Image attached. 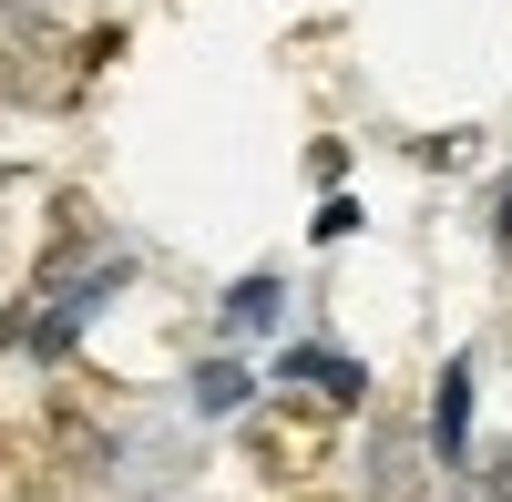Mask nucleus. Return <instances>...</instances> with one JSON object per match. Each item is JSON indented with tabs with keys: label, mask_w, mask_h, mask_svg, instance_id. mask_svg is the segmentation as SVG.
<instances>
[{
	"label": "nucleus",
	"mask_w": 512,
	"mask_h": 502,
	"mask_svg": "<svg viewBox=\"0 0 512 502\" xmlns=\"http://www.w3.org/2000/svg\"><path fill=\"white\" fill-rule=\"evenodd\" d=\"M103 52H123L113 31L62 41L52 21H31L21 0H0V103H72L82 82H93V62H103Z\"/></svg>",
	"instance_id": "nucleus-1"
},
{
	"label": "nucleus",
	"mask_w": 512,
	"mask_h": 502,
	"mask_svg": "<svg viewBox=\"0 0 512 502\" xmlns=\"http://www.w3.org/2000/svg\"><path fill=\"white\" fill-rule=\"evenodd\" d=\"M246 462H256V482L267 492H308L328 462H338V410H318V400H267V410H246Z\"/></svg>",
	"instance_id": "nucleus-2"
},
{
	"label": "nucleus",
	"mask_w": 512,
	"mask_h": 502,
	"mask_svg": "<svg viewBox=\"0 0 512 502\" xmlns=\"http://www.w3.org/2000/svg\"><path fill=\"white\" fill-rule=\"evenodd\" d=\"M277 380H297V400H318V410H359V359H338V349H287Z\"/></svg>",
	"instance_id": "nucleus-3"
},
{
	"label": "nucleus",
	"mask_w": 512,
	"mask_h": 502,
	"mask_svg": "<svg viewBox=\"0 0 512 502\" xmlns=\"http://www.w3.org/2000/svg\"><path fill=\"white\" fill-rule=\"evenodd\" d=\"M431 441H441V462H461V451H472V359H451V369H441V400H431Z\"/></svg>",
	"instance_id": "nucleus-4"
},
{
	"label": "nucleus",
	"mask_w": 512,
	"mask_h": 502,
	"mask_svg": "<svg viewBox=\"0 0 512 502\" xmlns=\"http://www.w3.org/2000/svg\"><path fill=\"white\" fill-rule=\"evenodd\" d=\"M0 502H52V451L0 431Z\"/></svg>",
	"instance_id": "nucleus-5"
},
{
	"label": "nucleus",
	"mask_w": 512,
	"mask_h": 502,
	"mask_svg": "<svg viewBox=\"0 0 512 502\" xmlns=\"http://www.w3.org/2000/svg\"><path fill=\"white\" fill-rule=\"evenodd\" d=\"M236 390H246V380H236L226 359H216V369H205V380H195V400H205V410H236Z\"/></svg>",
	"instance_id": "nucleus-6"
},
{
	"label": "nucleus",
	"mask_w": 512,
	"mask_h": 502,
	"mask_svg": "<svg viewBox=\"0 0 512 502\" xmlns=\"http://www.w3.org/2000/svg\"><path fill=\"white\" fill-rule=\"evenodd\" d=\"M267 308H277V277H246V287H236V318L256 328V318H267Z\"/></svg>",
	"instance_id": "nucleus-7"
}]
</instances>
